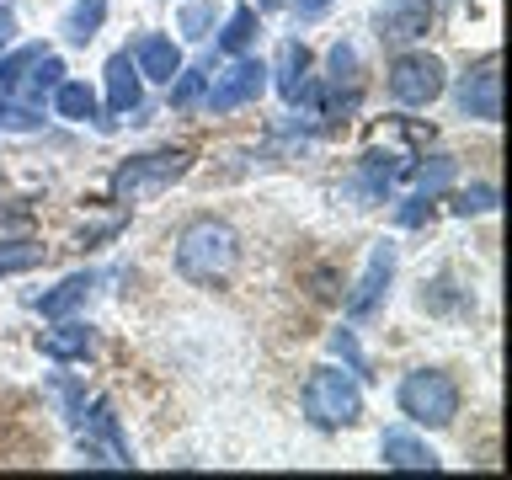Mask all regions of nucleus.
I'll use <instances>...</instances> for the list:
<instances>
[{"label":"nucleus","mask_w":512,"mask_h":480,"mask_svg":"<svg viewBox=\"0 0 512 480\" xmlns=\"http://www.w3.org/2000/svg\"><path fill=\"white\" fill-rule=\"evenodd\" d=\"M331 347L342 352V358H347V363L363 374V352H358V342H352V331H336V336H331Z\"/></svg>","instance_id":"nucleus-28"},{"label":"nucleus","mask_w":512,"mask_h":480,"mask_svg":"<svg viewBox=\"0 0 512 480\" xmlns=\"http://www.w3.org/2000/svg\"><path fill=\"white\" fill-rule=\"evenodd\" d=\"M448 208H454V214H464V219H470V214H491V208H496V187L480 182V187H470V192H454V203H448Z\"/></svg>","instance_id":"nucleus-23"},{"label":"nucleus","mask_w":512,"mask_h":480,"mask_svg":"<svg viewBox=\"0 0 512 480\" xmlns=\"http://www.w3.org/2000/svg\"><path fill=\"white\" fill-rule=\"evenodd\" d=\"M427 214H432V198H427V192H416V198H411L406 208H400L395 219H400V224H406V230H411V224H422Z\"/></svg>","instance_id":"nucleus-27"},{"label":"nucleus","mask_w":512,"mask_h":480,"mask_svg":"<svg viewBox=\"0 0 512 480\" xmlns=\"http://www.w3.org/2000/svg\"><path fill=\"white\" fill-rule=\"evenodd\" d=\"M331 80H336V86H342V80H347V86H358V54H352L347 43L331 48Z\"/></svg>","instance_id":"nucleus-26"},{"label":"nucleus","mask_w":512,"mask_h":480,"mask_svg":"<svg viewBox=\"0 0 512 480\" xmlns=\"http://www.w3.org/2000/svg\"><path fill=\"white\" fill-rule=\"evenodd\" d=\"M304 416L315 427H352L363 416V390L342 368H315L304 384Z\"/></svg>","instance_id":"nucleus-3"},{"label":"nucleus","mask_w":512,"mask_h":480,"mask_svg":"<svg viewBox=\"0 0 512 480\" xmlns=\"http://www.w3.org/2000/svg\"><path fill=\"white\" fill-rule=\"evenodd\" d=\"M432 27V0H384L379 11V38L390 43H411Z\"/></svg>","instance_id":"nucleus-9"},{"label":"nucleus","mask_w":512,"mask_h":480,"mask_svg":"<svg viewBox=\"0 0 512 480\" xmlns=\"http://www.w3.org/2000/svg\"><path fill=\"white\" fill-rule=\"evenodd\" d=\"M86 294H91V278H86V272H75V278H64V283L54 288V294H43V299H32V304H38L48 320H59V315L80 310V304H86Z\"/></svg>","instance_id":"nucleus-17"},{"label":"nucleus","mask_w":512,"mask_h":480,"mask_svg":"<svg viewBox=\"0 0 512 480\" xmlns=\"http://www.w3.org/2000/svg\"><path fill=\"white\" fill-rule=\"evenodd\" d=\"M294 6H299L304 16H320V11H326V6H331V0H294Z\"/></svg>","instance_id":"nucleus-30"},{"label":"nucleus","mask_w":512,"mask_h":480,"mask_svg":"<svg viewBox=\"0 0 512 480\" xmlns=\"http://www.w3.org/2000/svg\"><path fill=\"white\" fill-rule=\"evenodd\" d=\"M448 86V75H443V59L438 54H400L390 64V96L400 107H427V102H438Z\"/></svg>","instance_id":"nucleus-5"},{"label":"nucleus","mask_w":512,"mask_h":480,"mask_svg":"<svg viewBox=\"0 0 512 480\" xmlns=\"http://www.w3.org/2000/svg\"><path fill=\"white\" fill-rule=\"evenodd\" d=\"M139 80L144 75H139V64L128 54L107 59V107L118 112V118H123V112H139Z\"/></svg>","instance_id":"nucleus-13"},{"label":"nucleus","mask_w":512,"mask_h":480,"mask_svg":"<svg viewBox=\"0 0 512 480\" xmlns=\"http://www.w3.org/2000/svg\"><path fill=\"white\" fill-rule=\"evenodd\" d=\"M38 347H43L54 363H75V358H86V352L96 347V336H91V326H86V320H70V315H59L54 326H48V331L38 336Z\"/></svg>","instance_id":"nucleus-10"},{"label":"nucleus","mask_w":512,"mask_h":480,"mask_svg":"<svg viewBox=\"0 0 512 480\" xmlns=\"http://www.w3.org/2000/svg\"><path fill=\"white\" fill-rule=\"evenodd\" d=\"M454 102H459L464 118H475V123H502V75H496V59L475 64V70L459 80Z\"/></svg>","instance_id":"nucleus-7"},{"label":"nucleus","mask_w":512,"mask_h":480,"mask_svg":"<svg viewBox=\"0 0 512 480\" xmlns=\"http://www.w3.org/2000/svg\"><path fill=\"white\" fill-rule=\"evenodd\" d=\"M208 27H214V0H198V6H187L182 11V32L192 43H203L208 38Z\"/></svg>","instance_id":"nucleus-24"},{"label":"nucleus","mask_w":512,"mask_h":480,"mask_svg":"<svg viewBox=\"0 0 512 480\" xmlns=\"http://www.w3.org/2000/svg\"><path fill=\"white\" fill-rule=\"evenodd\" d=\"M379 454H384V464H390V470H427V475H432V470L443 464L422 438H411V432H384Z\"/></svg>","instance_id":"nucleus-12"},{"label":"nucleus","mask_w":512,"mask_h":480,"mask_svg":"<svg viewBox=\"0 0 512 480\" xmlns=\"http://www.w3.org/2000/svg\"><path fill=\"white\" fill-rule=\"evenodd\" d=\"M43 54H48L43 43H27V48H16L11 59H0V96H6V91L16 86V80H22V70H27V64H32V59H43Z\"/></svg>","instance_id":"nucleus-22"},{"label":"nucleus","mask_w":512,"mask_h":480,"mask_svg":"<svg viewBox=\"0 0 512 480\" xmlns=\"http://www.w3.org/2000/svg\"><path fill=\"white\" fill-rule=\"evenodd\" d=\"M102 16H107V0H75V6L64 11L59 32H64L70 43H91L96 32H102Z\"/></svg>","instance_id":"nucleus-16"},{"label":"nucleus","mask_w":512,"mask_h":480,"mask_svg":"<svg viewBox=\"0 0 512 480\" xmlns=\"http://www.w3.org/2000/svg\"><path fill=\"white\" fill-rule=\"evenodd\" d=\"M192 171V155L187 150H150V155H134L112 171V198L118 203H150L160 198L166 187H176L182 176Z\"/></svg>","instance_id":"nucleus-2"},{"label":"nucleus","mask_w":512,"mask_h":480,"mask_svg":"<svg viewBox=\"0 0 512 480\" xmlns=\"http://www.w3.org/2000/svg\"><path fill=\"white\" fill-rule=\"evenodd\" d=\"M54 112H59V118H70V123L96 118V96H91L86 80H59V86H54Z\"/></svg>","instance_id":"nucleus-18"},{"label":"nucleus","mask_w":512,"mask_h":480,"mask_svg":"<svg viewBox=\"0 0 512 480\" xmlns=\"http://www.w3.org/2000/svg\"><path fill=\"white\" fill-rule=\"evenodd\" d=\"M395 155H379V150H368L363 155V166H358V176H352V192H358L363 203H379L384 192H390V182H395Z\"/></svg>","instance_id":"nucleus-15"},{"label":"nucleus","mask_w":512,"mask_h":480,"mask_svg":"<svg viewBox=\"0 0 512 480\" xmlns=\"http://www.w3.org/2000/svg\"><path fill=\"white\" fill-rule=\"evenodd\" d=\"M390 278H395V246H390V240H379V246L368 251V267H363L358 288L347 294V315H352V320L374 315V310H379V299L390 294Z\"/></svg>","instance_id":"nucleus-8"},{"label":"nucleus","mask_w":512,"mask_h":480,"mask_svg":"<svg viewBox=\"0 0 512 480\" xmlns=\"http://www.w3.org/2000/svg\"><path fill=\"white\" fill-rule=\"evenodd\" d=\"M411 182H416V192L438 198V192H443L448 182H454V160H448V155H432L427 166H416V171H411Z\"/></svg>","instance_id":"nucleus-21"},{"label":"nucleus","mask_w":512,"mask_h":480,"mask_svg":"<svg viewBox=\"0 0 512 480\" xmlns=\"http://www.w3.org/2000/svg\"><path fill=\"white\" fill-rule=\"evenodd\" d=\"M262 91H267V64H262V59L235 54L230 70H224L214 86H208V107H214V112H235V107L256 102Z\"/></svg>","instance_id":"nucleus-6"},{"label":"nucleus","mask_w":512,"mask_h":480,"mask_svg":"<svg viewBox=\"0 0 512 480\" xmlns=\"http://www.w3.org/2000/svg\"><path fill=\"white\" fill-rule=\"evenodd\" d=\"M11 38H16V16H11L6 6H0V48H6Z\"/></svg>","instance_id":"nucleus-29"},{"label":"nucleus","mask_w":512,"mask_h":480,"mask_svg":"<svg viewBox=\"0 0 512 480\" xmlns=\"http://www.w3.org/2000/svg\"><path fill=\"white\" fill-rule=\"evenodd\" d=\"M256 32H262L256 11L251 6H235L230 22H224V32H219V54H246V48L256 43Z\"/></svg>","instance_id":"nucleus-19"},{"label":"nucleus","mask_w":512,"mask_h":480,"mask_svg":"<svg viewBox=\"0 0 512 480\" xmlns=\"http://www.w3.org/2000/svg\"><path fill=\"white\" fill-rule=\"evenodd\" d=\"M400 411L416 427H448L459 416V384L438 368H416V374L400 379Z\"/></svg>","instance_id":"nucleus-4"},{"label":"nucleus","mask_w":512,"mask_h":480,"mask_svg":"<svg viewBox=\"0 0 512 480\" xmlns=\"http://www.w3.org/2000/svg\"><path fill=\"white\" fill-rule=\"evenodd\" d=\"M267 75H278V91H283V102H294V96H299V86L310 80V48H304V43H294V38H288V43H278V64H272Z\"/></svg>","instance_id":"nucleus-14"},{"label":"nucleus","mask_w":512,"mask_h":480,"mask_svg":"<svg viewBox=\"0 0 512 480\" xmlns=\"http://www.w3.org/2000/svg\"><path fill=\"white\" fill-rule=\"evenodd\" d=\"M134 64H139L144 80H160V86H166V80L182 70V48H176L171 38H160V32H150V38L134 43Z\"/></svg>","instance_id":"nucleus-11"},{"label":"nucleus","mask_w":512,"mask_h":480,"mask_svg":"<svg viewBox=\"0 0 512 480\" xmlns=\"http://www.w3.org/2000/svg\"><path fill=\"white\" fill-rule=\"evenodd\" d=\"M166 86H171V107L187 112V107H198L203 96H208V70H176Z\"/></svg>","instance_id":"nucleus-20"},{"label":"nucleus","mask_w":512,"mask_h":480,"mask_svg":"<svg viewBox=\"0 0 512 480\" xmlns=\"http://www.w3.org/2000/svg\"><path fill=\"white\" fill-rule=\"evenodd\" d=\"M240 267V235L224 219H192L176 240V272L187 283H224Z\"/></svg>","instance_id":"nucleus-1"},{"label":"nucleus","mask_w":512,"mask_h":480,"mask_svg":"<svg viewBox=\"0 0 512 480\" xmlns=\"http://www.w3.org/2000/svg\"><path fill=\"white\" fill-rule=\"evenodd\" d=\"M43 262V246H0V272H27Z\"/></svg>","instance_id":"nucleus-25"}]
</instances>
